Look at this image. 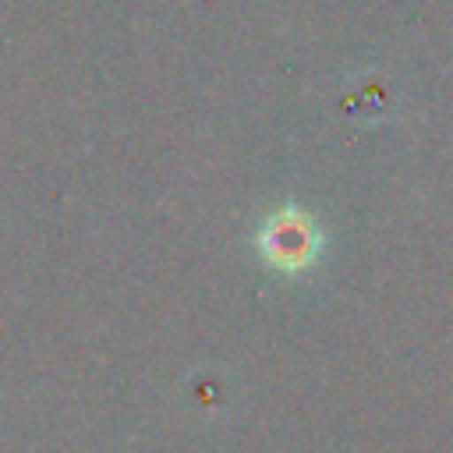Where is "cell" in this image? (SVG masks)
<instances>
[{"label":"cell","instance_id":"cell-1","mask_svg":"<svg viewBox=\"0 0 453 453\" xmlns=\"http://www.w3.org/2000/svg\"><path fill=\"white\" fill-rule=\"evenodd\" d=\"M258 251L269 265L276 269H304L308 262H315V251H319V226L315 219L297 209V205H283L276 209L262 230H258Z\"/></svg>","mask_w":453,"mask_h":453}]
</instances>
